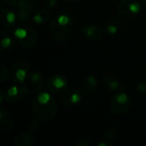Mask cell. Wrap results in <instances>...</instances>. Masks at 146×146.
I'll list each match as a JSON object with an SVG mask.
<instances>
[{"label": "cell", "mask_w": 146, "mask_h": 146, "mask_svg": "<svg viewBox=\"0 0 146 146\" xmlns=\"http://www.w3.org/2000/svg\"><path fill=\"white\" fill-rule=\"evenodd\" d=\"M49 16H50V12L47 9H43L36 12L33 20L34 21L35 23L41 25V24H44L47 22V21L49 20Z\"/></svg>", "instance_id": "obj_16"}, {"label": "cell", "mask_w": 146, "mask_h": 146, "mask_svg": "<svg viewBox=\"0 0 146 146\" xmlns=\"http://www.w3.org/2000/svg\"><path fill=\"white\" fill-rule=\"evenodd\" d=\"M45 2H46V4L49 7H53V6H55L58 0H45Z\"/></svg>", "instance_id": "obj_27"}, {"label": "cell", "mask_w": 146, "mask_h": 146, "mask_svg": "<svg viewBox=\"0 0 146 146\" xmlns=\"http://www.w3.org/2000/svg\"><path fill=\"white\" fill-rule=\"evenodd\" d=\"M28 93H29V90L26 86L24 85H21L20 86H13L7 91L5 94V101L9 104L15 103L18 100H20L22 97L27 95Z\"/></svg>", "instance_id": "obj_7"}, {"label": "cell", "mask_w": 146, "mask_h": 146, "mask_svg": "<svg viewBox=\"0 0 146 146\" xmlns=\"http://www.w3.org/2000/svg\"><path fill=\"white\" fill-rule=\"evenodd\" d=\"M1 44H2V45H3V47L7 48V47H9V46L11 44V39H10L9 38H8V37L3 38L2 39Z\"/></svg>", "instance_id": "obj_24"}, {"label": "cell", "mask_w": 146, "mask_h": 146, "mask_svg": "<svg viewBox=\"0 0 146 146\" xmlns=\"http://www.w3.org/2000/svg\"><path fill=\"white\" fill-rule=\"evenodd\" d=\"M36 144L35 138L27 133H22L16 136L14 140L15 146H33Z\"/></svg>", "instance_id": "obj_11"}, {"label": "cell", "mask_w": 146, "mask_h": 146, "mask_svg": "<svg viewBox=\"0 0 146 146\" xmlns=\"http://www.w3.org/2000/svg\"><path fill=\"white\" fill-rule=\"evenodd\" d=\"M66 1L70 2V3H74V2H76V1H78V0H66Z\"/></svg>", "instance_id": "obj_28"}, {"label": "cell", "mask_w": 146, "mask_h": 146, "mask_svg": "<svg viewBox=\"0 0 146 146\" xmlns=\"http://www.w3.org/2000/svg\"><path fill=\"white\" fill-rule=\"evenodd\" d=\"M118 133L115 130H110V131H107L104 133L103 137L105 139V140H110V139H114L117 137Z\"/></svg>", "instance_id": "obj_22"}, {"label": "cell", "mask_w": 146, "mask_h": 146, "mask_svg": "<svg viewBox=\"0 0 146 146\" xmlns=\"http://www.w3.org/2000/svg\"><path fill=\"white\" fill-rule=\"evenodd\" d=\"M13 127V121L9 114L3 109L0 110V131L3 133L9 132Z\"/></svg>", "instance_id": "obj_13"}, {"label": "cell", "mask_w": 146, "mask_h": 146, "mask_svg": "<svg viewBox=\"0 0 146 146\" xmlns=\"http://www.w3.org/2000/svg\"><path fill=\"white\" fill-rule=\"evenodd\" d=\"M80 99V92L75 88H69L63 92L62 97V104L65 107H72L77 104Z\"/></svg>", "instance_id": "obj_10"}, {"label": "cell", "mask_w": 146, "mask_h": 146, "mask_svg": "<svg viewBox=\"0 0 146 146\" xmlns=\"http://www.w3.org/2000/svg\"><path fill=\"white\" fill-rule=\"evenodd\" d=\"M143 2H144V3H145V4H146V0H143Z\"/></svg>", "instance_id": "obj_29"}, {"label": "cell", "mask_w": 146, "mask_h": 146, "mask_svg": "<svg viewBox=\"0 0 146 146\" xmlns=\"http://www.w3.org/2000/svg\"><path fill=\"white\" fill-rule=\"evenodd\" d=\"M33 110L38 119L50 121L56 115L57 105L55 98L48 92H40L33 101Z\"/></svg>", "instance_id": "obj_1"}, {"label": "cell", "mask_w": 146, "mask_h": 146, "mask_svg": "<svg viewBox=\"0 0 146 146\" xmlns=\"http://www.w3.org/2000/svg\"><path fill=\"white\" fill-rule=\"evenodd\" d=\"M118 24H119V21L116 18H112L110 19L106 25V30L109 33L114 34L117 32L118 30Z\"/></svg>", "instance_id": "obj_19"}, {"label": "cell", "mask_w": 146, "mask_h": 146, "mask_svg": "<svg viewBox=\"0 0 146 146\" xmlns=\"http://www.w3.org/2000/svg\"><path fill=\"white\" fill-rule=\"evenodd\" d=\"M31 81L33 85L34 91L36 92H39L44 85V79L43 78L42 74L39 72H35L31 76Z\"/></svg>", "instance_id": "obj_15"}, {"label": "cell", "mask_w": 146, "mask_h": 146, "mask_svg": "<svg viewBox=\"0 0 146 146\" xmlns=\"http://www.w3.org/2000/svg\"><path fill=\"white\" fill-rule=\"evenodd\" d=\"M5 3H7L9 6L20 8L21 7L27 0H3Z\"/></svg>", "instance_id": "obj_21"}, {"label": "cell", "mask_w": 146, "mask_h": 146, "mask_svg": "<svg viewBox=\"0 0 146 146\" xmlns=\"http://www.w3.org/2000/svg\"><path fill=\"white\" fill-rule=\"evenodd\" d=\"M97 83H98V81H97L96 77H94L92 75L88 76L85 80V81L83 83V90H84V92H92L94 90V88L97 86Z\"/></svg>", "instance_id": "obj_17"}, {"label": "cell", "mask_w": 146, "mask_h": 146, "mask_svg": "<svg viewBox=\"0 0 146 146\" xmlns=\"http://www.w3.org/2000/svg\"><path fill=\"white\" fill-rule=\"evenodd\" d=\"M74 27V22L73 20H71L68 23H62L60 22L56 17L52 20L50 26V29L52 37L57 42L64 43L69 38L73 32Z\"/></svg>", "instance_id": "obj_2"}, {"label": "cell", "mask_w": 146, "mask_h": 146, "mask_svg": "<svg viewBox=\"0 0 146 146\" xmlns=\"http://www.w3.org/2000/svg\"><path fill=\"white\" fill-rule=\"evenodd\" d=\"M33 10H34V5L33 4L31 1L27 0L21 7L19 8V10H18L19 19L21 21L27 20L33 14Z\"/></svg>", "instance_id": "obj_14"}, {"label": "cell", "mask_w": 146, "mask_h": 146, "mask_svg": "<svg viewBox=\"0 0 146 146\" xmlns=\"http://www.w3.org/2000/svg\"><path fill=\"white\" fill-rule=\"evenodd\" d=\"M141 5L139 0H122L117 5V12L123 16H133L139 13Z\"/></svg>", "instance_id": "obj_5"}, {"label": "cell", "mask_w": 146, "mask_h": 146, "mask_svg": "<svg viewBox=\"0 0 146 146\" xmlns=\"http://www.w3.org/2000/svg\"><path fill=\"white\" fill-rule=\"evenodd\" d=\"M15 37L17 38L19 43L25 47H31L34 45L38 39V35L36 31L29 25L23 24L18 27L15 33Z\"/></svg>", "instance_id": "obj_3"}, {"label": "cell", "mask_w": 146, "mask_h": 146, "mask_svg": "<svg viewBox=\"0 0 146 146\" xmlns=\"http://www.w3.org/2000/svg\"><path fill=\"white\" fill-rule=\"evenodd\" d=\"M12 73L15 80L20 83H23L28 73V65L24 60H17L12 66Z\"/></svg>", "instance_id": "obj_8"}, {"label": "cell", "mask_w": 146, "mask_h": 146, "mask_svg": "<svg viewBox=\"0 0 146 146\" xmlns=\"http://www.w3.org/2000/svg\"><path fill=\"white\" fill-rule=\"evenodd\" d=\"M8 77H9L8 68L3 63H1V66H0V81L2 83L4 82L8 79Z\"/></svg>", "instance_id": "obj_20"}, {"label": "cell", "mask_w": 146, "mask_h": 146, "mask_svg": "<svg viewBox=\"0 0 146 146\" xmlns=\"http://www.w3.org/2000/svg\"><path fill=\"white\" fill-rule=\"evenodd\" d=\"M74 145L76 146H89L90 141L86 139H78L74 142Z\"/></svg>", "instance_id": "obj_23"}, {"label": "cell", "mask_w": 146, "mask_h": 146, "mask_svg": "<svg viewBox=\"0 0 146 146\" xmlns=\"http://www.w3.org/2000/svg\"><path fill=\"white\" fill-rule=\"evenodd\" d=\"M132 105V101L129 98V96L121 92L117 93L110 101V110L114 115H121L125 113H127Z\"/></svg>", "instance_id": "obj_4"}, {"label": "cell", "mask_w": 146, "mask_h": 146, "mask_svg": "<svg viewBox=\"0 0 146 146\" xmlns=\"http://www.w3.org/2000/svg\"><path fill=\"white\" fill-rule=\"evenodd\" d=\"M137 88L140 92H146V84L145 83H139L138 85Z\"/></svg>", "instance_id": "obj_26"}, {"label": "cell", "mask_w": 146, "mask_h": 146, "mask_svg": "<svg viewBox=\"0 0 146 146\" xmlns=\"http://www.w3.org/2000/svg\"><path fill=\"white\" fill-rule=\"evenodd\" d=\"M68 85V80L62 75H53L46 82L48 90L52 93H59L65 89Z\"/></svg>", "instance_id": "obj_6"}, {"label": "cell", "mask_w": 146, "mask_h": 146, "mask_svg": "<svg viewBox=\"0 0 146 146\" xmlns=\"http://www.w3.org/2000/svg\"><path fill=\"white\" fill-rule=\"evenodd\" d=\"M82 36L92 42H98L104 37L103 30L98 26H87L81 29Z\"/></svg>", "instance_id": "obj_9"}, {"label": "cell", "mask_w": 146, "mask_h": 146, "mask_svg": "<svg viewBox=\"0 0 146 146\" xmlns=\"http://www.w3.org/2000/svg\"><path fill=\"white\" fill-rule=\"evenodd\" d=\"M105 84L108 87L109 90L112 91V92H115L116 90H118L119 88V81L116 80L115 77L112 76V75H109L106 77V80H105Z\"/></svg>", "instance_id": "obj_18"}, {"label": "cell", "mask_w": 146, "mask_h": 146, "mask_svg": "<svg viewBox=\"0 0 146 146\" xmlns=\"http://www.w3.org/2000/svg\"><path fill=\"white\" fill-rule=\"evenodd\" d=\"M0 19L4 27H11L15 24V13L9 9H4L1 11Z\"/></svg>", "instance_id": "obj_12"}, {"label": "cell", "mask_w": 146, "mask_h": 146, "mask_svg": "<svg viewBox=\"0 0 146 146\" xmlns=\"http://www.w3.org/2000/svg\"><path fill=\"white\" fill-rule=\"evenodd\" d=\"M38 127V122L37 121H34V120H33L30 123H29V125H28V128L30 129V130H35L37 127Z\"/></svg>", "instance_id": "obj_25"}]
</instances>
